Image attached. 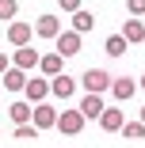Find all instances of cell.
<instances>
[{"mask_svg":"<svg viewBox=\"0 0 145 148\" xmlns=\"http://www.w3.org/2000/svg\"><path fill=\"white\" fill-rule=\"evenodd\" d=\"M111 72H103V69H88V72H84L80 76V87H84V91H96V95H103V91H111Z\"/></svg>","mask_w":145,"mask_h":148,"instance_id":"cell-1","label":"cell"},{"mask_svg":"<svg viewBox=\"0 0 145 148\" xmlns=\"http://www.w3.org/2000/svg\"><path fill=\"white\" fill-rule=\"evenodd\" d=\"M31 122H35L38 129H53V125H57V110L42 99V103H35V106H31Z\"/></svg>","mask_w":145,"mask_h":148,"instance_id":"cell-2","label":"cell"},{"mask_svg":"<svg viewBox=\"0 0 145 148\" xmlns=\"http://www.w3.org/2000/svg\"><path fill=\"white\" fill-rule=\"evenodd\" d=\"M27 103H42L50 95V76H27V87H23Z\"/></svg>","mask_w":145,"mask_h":148,"instance_id":"cell-3","label":"cell"},{"mask_svg":"<svg viewBox=\"0 0 145 148\" xmlns=\"http://www.w3.org/2000/svg\"><path fill=\"white\" fill-rule=\"evenodd\" d=\"M84 122H88V118H84V114H80V106H76V110L57 114V125H53V129H61V133H69V137H73V133H80V129H84Z\"/></svg>","mask_w":145,"mask_h":148,"instance_id":"cell-4","label":"cell"},{"mask_svg":"<svg viewBox=\"0 0 145 148\" xmlns=\"http://www.w3.org/2000/svg\"><path fill=\"white\" fill-rule=\"evenodd\" d=\"M53 42H57V53L61 57H76L80 53V31H61Z\"/></svg>","mask_w":145,"mask_h":148,"instance_id":"cell-5","label":"cell"},{"mask_svg":"<svg viewBox=\"0 0 145 148\" xmlns=\"http://www.w3.org/2000/svg\"><path fill=\"white\" fill-rule=\"evenodd\" d=\"M31 38H35V23H15V19H12L8 42H12V46H31Z\"/></svg>","mask_w":145,"mask_h":148,"instance_id":"cell-6","label":"cell"},{"mask_svg":"<svg viewBox=\"0 0 145 148\" xmlns=\"http://www.w3.org/2000/svg\"><path fill=\"white\" fill-rule=\"evenodd\" d=\"M122 38H126L130 46H141V42H145V23H141V15H130V19L122 23Z\"/></svg>","mask_w":145,"mask_h":148,"instance_id":"cell-7","label":"cell"},{"mask_svg":"<svg viewBox=\"0 0 145 148\" xmlns=\"http://www.w3.org/2000/svg\"><path fill=\"white\" fill-rule=\"evenodd\" d=\"M38 57H42V53H35L31 46H15L12 65H15V69H23V72H31V69H38Z\"/></svg>","mask_w":145,"mask_h":148,"instance_id":"cell-8","label":"cell"},{"mask_svg":"<svg viewBox=\"0 0 145 148\" xmlns=\"http://www.w3.org/2000/svg\"><path fill=\"white\" fill-rule=\"evenodd\" d=\"M50 91H53L57 99H73L76 80H73V76H65V72H57V76H50Z\"/></svg>","mask_w":145,"mask_h":148,"instance_id":"cell-9","label":"cell"},{"mask_svg":"<svg viewBox=\"0 0 145 148\" xmlns=\"http://www.w3.org/2000/svg\"><path fill=\"white\" fill-rule=\"evenodd\" d=\"M0 76H4V80H0V87H8V91H23V87H27V72L15 69V65H8Z\"/></svg>","mask_w":145,"mask_h":148,"instance_id":"cell-10","label":"cell"},{"mask_svg":"<svg viewBox=\"0 0 145 148\" xmlns=\"http://www.w3.org/2000/svg\"><path fill=\"white\" fill-rule=\"evenodd\" d=\"M35 34H38V38H57V34H61L57 15H38V19H35Z\"/></svg>","mask_w":145,"mask_h":148,"instance_id":"cell-11","label":"cell"},{"mask_svg":"<svg viewBox=\"0 0 145 148\" xmlns=\"http://www.w3.org/2000/svg\"><path fill=\"white\" fill-rule=\"evenodd\" d=\"M122 122H126V118H122V110H119V106H103L99 125H103L107 133H119V129H122Z\"/></svg>","mask_w":145,"mask_h":148,"instance_id":"cell-12","label":"cell"},{"mask_svg":"<svg viewBox=\"0 0 145 148\" xmlns=\"http://www.w3.org/2000/svg\"><path fill=\"white\" fill-rule=\"evenodd\" d=\"M38 69H42V76H57V72H65V57L53 49V53L38 57Z\"/></svg>","mask_w":145,"mask_h":148,"instance_id":"cell-13","label":"cell"},{"mask_svg":"<svg viewBox=\"0 0 145 148\" xmlns=\"http://www.w3.org/2000/svg\"><path fill=\"white\" fill-rule=\"evenodd\" d=\"M134 91H137V84H134L130 76H114V80H111V95H114V99H130Z\"/></svg>","mask_w":145,"mask_h":148,"instance_id":"cell-14","label":"cell"},{"mask_svg":"<svg viewBox=\"0 0 145 148\" xmlns=\"http://www.w3.org/2000/svg\"><path fill=\"white\" fill-rule=\"evenodd\" d=\"M80 114H84V118H99V114H103V99H99L96 91H88V95L80 99Z\"/></svg>","mask_w":145,"mask_h":148,"instance_id":"cell-15","label":"cell"},{"mask_svg":"<svg viewBox=\"0 0 145 148\" xmlns=\"http://www.w3.org/2000/svg\"><path fill=\"white\" fill-rule=\"evenodd\" d=\"M92 27H96V15H92V12H84V8H80V12H73V31L88 34Z\"/></svg>","mask_w":145,"mask_h":148,"instance_id":"cell-16","label":"cell"},{"mask_svg":"<svg viewBox=\"0 0 145 148\" xmlns=\"http://www.w3.org/2000/svg\"><path fill=\"white\" fill-rule=\"evenodd\" d=\"M31 106H35V103H12L8 118H12L15 125H23V122H31Z\"/></svg>","mask_w":145,"mask_h":148,"instance_id":"cell-17","label":"cell"},{"mask_svg":"<svg viewBox=\"0 0 145 148\" xmlns=\"http://www.w3.org/2000/svg\"><path fill=\"white\" fill-rule=\"evenodd\" d=\"M126 46H130V42H126L122 34H111V38H107V57H122Z\"/></svg>","mask_w":145,"mask_h":148,"instance_id":"cell-18","label":"cell"},{"mask_svg":"<svg viewBox=\"0 0 145 148\" xmlns=\"http://www.w3.org/2000/svg\"><path fill=\"white\" fill-rule=\"evenodd\" d=\"M122 137H130V140H141L145 137V122H122V129H119Z\"/></svg>","mask_w":145,"mask_h":148,"instance_id":"cell-19","label":"cell"},{"mask_svg":"<svg viewBox=\"0 0 145 148\" xmlns=\"http://www.w3.org/2000/svg\"><path fill=\"white\" fill-rule=\"evenodd\" d=\"M15 15H19V0H0V19L12 23Z\"/></svg>","mask_w":145,"mask_h":148,"instance_id":"cell-20","label":"cell"},{"mask_svg":"<svg viewBox=\"0 0 145 148\" xmlns=\"http://www.w3.org/2000/svg\"><path fill=\"white\" fill-rule=\"evenodd\" d=\"M15 137H19V140H35V137H38V125H27V122H23V125L15 129Z\"/></svg>","mask_w":145,"mask_h":148,"instance_id":"cell-21","label":"cell"},{"mask_svg":"<svg viewBox=\"0 0 145 148\" xmlns=\"http://www.w3.org/2000/svg\"><path fill=\"white\" fill-rule=\"evenodd\" d=\"M126 12L130 15H145V0H126Z\"/></svg>","mask_w":145,"mask_h":148,"instance_id":"cell-22","label":"cell"},{"mask_svg":"<svg viewBox=\"0 0 145 148\" xmlns=\"http://www.w3.org/2000/svg\"><path fill=\"white\" fill-rule=\"evenodd\" d=\"M57 8L61 12H80V0H57Z\"/></svg>","mask_w":145,"mask_h":148,"instance_id":"cell-23","label":"cell"},{"mask_svg":"<svg viewBox=\"0 0 145 148\" xmlns=\"http://www.w3.org/2000/svg\"><path fill=\"white\" fill-rule=\"evenodd\" d=\"M8 65H12V61H8V53H0V72H4Z\"/></svg>","mask_w":145,"mask_h":148,"instance_id":"cell-24","label":"cell"},{"mask_svg":"<svg viewBox=\"0 0 145 148\" xmlns=\"http://www.w3.org/2000/svg\"><path fill=\"white\" fill-rule=\"evenodd\" d=\"M137 87H141V91H145V72H141V80H137Z\"/></svg>","mask_w":145,"mask_h":148,"instance_id":"cell-25","label":"cell"},{"mask_svg":"<svg viewBox=\"0 0 145 148\" xmlns=\"http://www.w3.org/2000/svg\"><path fill=\"white\" fill-rule=\"evenodd\" d=\"M141 122H145V106H141Z\"/></svg>","mask_w":145,"mask_h":148,"instance_id":"cell-26","label":"cell"}]
</instances>
